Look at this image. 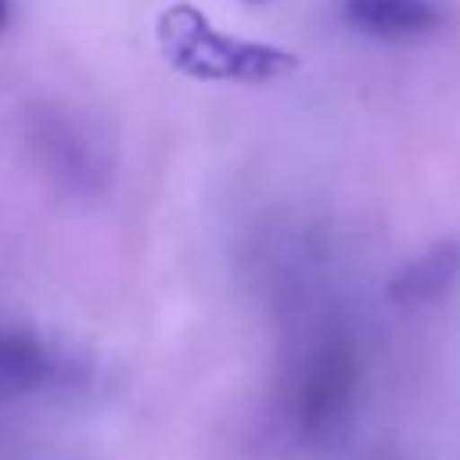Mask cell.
I'll list each match as a JSON object with an SVG mask.
<instances>
[{
    "label": "cell",
    "instance_id": "cell-1",
    "mask_svg": "<svg viewBox=\"0 0 460 460\" xmlns=\"http://www.w3.org/2000/svg\"><path fill=\"white\" fill-rule=\"evenodd\" d=\"M341 18L359 36L381 43H417L446 29L438 0H341Z\"/></svg>",
    "mask_w": 460,
    "mask_h": 460
},
{
    "label": "cell",
    "instance_id": "cell-2",
    "mask_svg": "<svg viewBox=\"0 0 460 460\" xmlns=\"http://www.w3.org/2000/svg\"><path fill=\"white\" fill-rule=\"evenodd\" d=\"M456 280H460V241H438L395 273L388 295L399 305H424L453 291Z\"/></svg>",
    "mask_w": 460,
    "mask_h": 460
},
{
    "label": "cell",
    "instance_id": "cell-3",
    "mask_svg": "<svg viewBox=\"0 0 460 460\" xmlns=\"http://www.w3.org/2000/svg\"><path fill=\"white\" fill-rule=\"evenodd\" d=\"M47 370H50V356L40 341H32L25 334L0 331V385L25 388V385L43 381Z\"/></svg>",
    "mask_w": 460,
    "mask_h": 460
},
{
    "label": "cell",
    "instance_id": "cell-4",
    "mask_svg": "<svg viewBox=\"0 0 460 460\" xmlns=\"http://www.w3.org/2000/svg\"><path fill=\"white\" fill-rule=\"evenodd\" d=\"M11 22V0H0V29Z\"/></svg>",
    "mask_w": 460,
    "mask_h": 460
},
{
    "label": "cell",
    "instance_id": "cell-5",
    "mask_svg": "<svg viewBox=\"0 0 460 460\" xmlns=\"http://www.w3.org/2000/svg\"><path fill=\"white\" fill-rule=\"evenodd\" d=\"M252 4H262V0H252Z\"/></svg>",
    "mask_w": 460,
    "mask_h": 460
}]
</instances>
